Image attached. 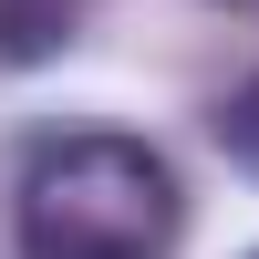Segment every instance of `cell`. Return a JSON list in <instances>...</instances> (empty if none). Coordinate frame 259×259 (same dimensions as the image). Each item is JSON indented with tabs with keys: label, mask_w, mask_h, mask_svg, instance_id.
I'll return each instance as SVG.
<instances>
[{
	"label": "cell",
	"mask_w": 259,
	"mask_h": 259,
	"mask_svg": "<svg viewBox=\"0 0 259 259\" xmlns=\"http://www.w3.org/2000/svg\"><path fill=\"white\" fill-rule=\"evenodd\" d=\"M177 177L135 135H62L21 177V249L31 259H166Z\"/></svg>",
	"instance_id": "6da1fadb"
},
{
	"label": "cell",
	"mask_w": 259,
	"mask_h": 259,
	"mask_svg": "<svg viewBox=\"0 0 259 259\" xmlns=\"http://www.w3.org/2000/svg\"><path fill=\"white\" fill-rule=\"evenodd\" d=\"M73 21H83V0H0V52H11V62H41V52L73 41Z\"/></svg>",
	"instance_id": "7a4b0ae2"
},
{
	"label": "cell",
	"mask_w": 259,
	"mask_h": 259,
	"mask_svg": "<svg viewBox=\"0 0 259 259\" xmlns=\"http://www.w3.org/2000/svg\"><path fill=\"white\" fill-rule=\"evenodd\" d=\"M207 124H218V156L239 166V177H259V73H249V83H239V94H228Z\"/></svg>",
	"instance_id": "3957f363"
},
{
	"label": "cell",
	"mask_w": 259,
	"mask_h": 259,
	"mask_svg": "<svg viewBox=\"0 0 259 259\" xmlns=\"http://www.w3.org/2000/svg\"><path fill=\"white\" fill-rule=\"evenodd\" d=\"M218 11H239V21H259V0H218Z\"/></svg>",
	"instance_id": "277c9868"
},
{
	"label": "cell",
	"mask_w": 259,
	"mask_h": 259,
	"mask_svg": "<svg viewBox=\"0 0 259 259\" xmlns=\"http://www.w3.org/2000/svg\"><path fill=\"white\" fill-rule=\"evenodd\" d=\"M249 259H259V249H249Z\"/></svg>",
	"instance_id": "5b68a950"
}]
</instances>
